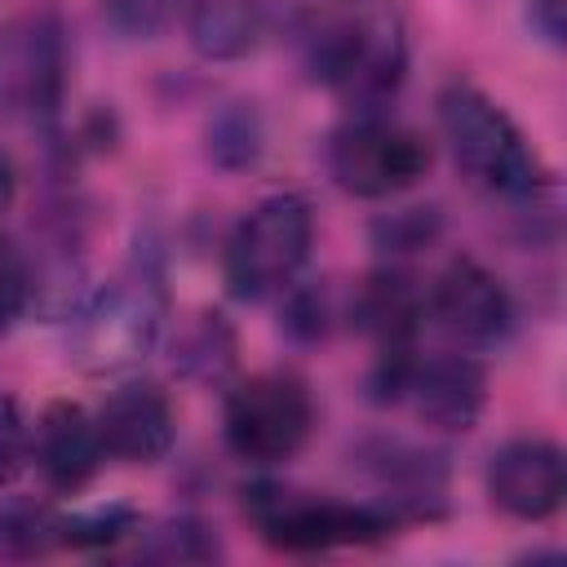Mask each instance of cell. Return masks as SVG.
Returning a JSON list of instances; mask_svg holds the SVG:
<instances>
[{"label":"cell","mask_w":567,"mask_h":567,"mask_svg":"<svg viewBox=\"0 0 567 567\" xmlns=\"http://www.w3.org/2000/svg\"><path fill=\"white\" fill-rule=\"evenodd\" d=\"M301 66L310 80L346 93L363 111L381 106L408 71V40L385 4L323 9L301 27Z\"/></svg>","instance_id":"cell-1"},{"label":"cell","mask_w":567,"mask_h":567,"mask_svg":"<svg viewBox=\"0 0 567 567\" xmlns=\"http://www.w3.org/2000/svg\"><path fill=\"white\" fill-rule=\"evenodd\" d=\"M439 128L456 168L501 199H536L549 186L540 155L527 146L518 124L474 84H447L439 93Z\"/></svg>","instance_id":"cell-2"},{"label":"cell","mask_w":567,"mask_h":567,"mask_svg":"<svg viewBox=\"0 0 567 567\" xmlns=\"http://www.w3.org/2000/svg\"><path fill=\"white\" fill-rule=\"evenodd\" d=\"M315 244V208L306 195L279 190L252 204L226 239V288L239 301H266L292 288Z\"/></svg>","instance_id":"cell-3"},{"label":"cell","mask_w":567,"mask_h":567,"mask_svg":"<svg viewBox=\"0 0 567 567\" xmlns=\"http://www.w3.org/2000/svg\"><path fill=\"white\" fill-rule=\"evenodd\" d=\"M244 509L266 545L284 554H319L341 545H372L394 532V509L354 505V501H328L288 492L275 483H257L244 492Z\"/></svg>","instance_id":"cell-4"},{"label":"cell","mask_w":567,"mask_h":567,"mask_svg":"<svg viewBox=\"0 0 567 567\" xmlns=\"http://www.w3.org/2000/svg\"><path fill=\"white\" fill-rule=\"evenodd\" d=\"M315 425V403L301 377L292 372H252L226 394L221 434L226 447L248 465L292 461Z\"/></svg>","instance_id":"cell-5"},{"label":"cell","mask_w":567,"mask_h":567,"mask_svg":"<svg viewBox=\"0 0 567 567\" xmlns=\"http://www.w3.org/2000/svg\"><path fill=\"white\" fill-rule=\"evenodd\" d=\"M66 93V31L53 9H22L0 22V115L49 124Z\"/></svg>","instance_id":"cell-6"},{"label":"cell","mask_w":567,"mask_h":567,"mask_svg":"<svg viewBox=\"0 0 567 567\" xmlns=\"http://www.w3.org/2000/svg\"><path fill=\"white\" fill-rule=\"evenodd\" d=\"M430 168V142L377 111L354 115L328 142V173L346 195L390 199L416 186Z\"/></svg>","instance_id":"cell-7"},{"label":"cell","mask_w":567,"mask_h":567,"mask_svg":"<svg viewBox=\"0 0 567 567\" xmlns=\"http://www.w3.org/2000/svg\"><path fill=\"white\" fill-rule=\"evenodd\" d=\"M159 319H164V297L155 275L128 270L84 306L75 328V354L89 372H120L146 359V350L159 337Z\"/></svg>","instance_id":"cell-8"},{"label":"cell","mask_w":567,"mask_h":567,"mask_svg":"<svg viewBox=\"0 0 567 567\" xmlns=\"http://www.w3.org/2000/svg\"><path fill=\"white\" fill-rule=\"evenodd\" d=\"M425 310L443 328V337H452L456 346H496L514 323L505 284L474 257H452L443 266Z\"/></svg>","instance_id":"cell-9"},{"label":"cell","mask_w":567,"mask_h":567,"mask_svg":"<svg viewBox=\"0 0 567 567\" xmlns=\"http://www.w3.org/2000/svg\"><path fill=\"white\" fill-rule=\"evenodd\" d=\"M487 496L501 514L518 523H540L558 514L567 496V461L549 439H509L487 461Z\"/></svg>","instance_id":"cell-10"},{"label":"cell","mask_w":567,"mask_h":567,"mask_svg":"<svg viewBox=\"0 0 567 567\" xmlns=\"http://www.w3.org/2000/svg\"><path fill=\"white\" fill-rule=\"evenodd\" d=\"M93 421H97L102 452L124 465H155L168 456V447L177 439L173 403L151 381H128V385L111 390Z\"/></svg>","instance_id":"cell-11"},{"label":"cell","mask_w":567,"mask_h":567,"mask_svg":"<svg viewBox=\"0 0 567 567\" xmlns=\"http://www.w3.org/2000/svg\"><path fill=\"white\" fill-rule=\"evenodd\" d=\"M403 399L412 412L443 430V434H465L478 425L483 403H487V372L470 354H434V359H412V372L403 381Z\"/></svg>","instance_id":"cell-12"},{"label":"cell","mask_w":567,"mask_h":567,"mask_svg":"<svg viewBox=\"0 0 567 567\" xmlns=\"http://www.w3.org/2000/svg\"><path fill=\"white\" fill-rule=\"evenodd\" d=\"M31 456L40 465L44 483L58 492L84 487L97 474V465L106 461L102 439H97V421L80 403H66V399H58L40 412V421L31 430Z\"/></svg>","instance_id":"cell-13"},{"label":"cell","mask_w":567,"mask_h":567,"mask_svg":"<svg viewBox=\"0 0 567 567\" xmlns=\"http://www.w3.org/2000/svg\"><path fill=\"white\" fill-rule=\"evenodd\" d=\"M350 319L381 350H412V337L425 319V297L403 270H377L354 288Z\"/></svg>","instance_id":"cell-14"},{"label":"cell","mask_w":567,"mask_h":567,"mask_svg":"<svg viewBox=\"0 0 567 567\" xmlns=\"http://www.w3.org/2000/svg\"><path fill=\"white\" fill-rule=\"evenodd\" d=\"M359 465L381 483V492H390L394 509H412V514H430V505L443 501L447 487V470L434 452H421L403 439H372L359 447Z\"/></svg>","instance_id":"cell-15"},{"label":"cell","mask_w":567,"mask_h":567,"mask_svg":"<svg viewBox=\"0 0 567 567\" xmlns=\"http://www.w3.org/2000/svg\"><path fill=\"white\" fill-rule=\"evenodd\" d=\"M186 35L208 62L248 58L266 35V0H190Z\"/></svg>","instance_id":"cell-16"},{"label":"cell","mask_w":567,"mask_h":567,"mask_svg":"<svg viewBox=\"0 0 567 567\" xmlns=\"http://www.w3.org/2000/svg\"><path fill=\"white\" fill-rule=\"evenodd\" d=\"M177 363H182V372H190L199 381L226 377L230 363H235V332H230V323L221 315H208V310L195 315L186 323V332L177 337Z\"/></svg>","instance_id":"cell-17"},{"label":"cell","mask_w":567,"mask_h":567,"mask_svg":"<svg viewBox=\"0 0 567 567\" xmlns=\"http://www.w3.org/2000/svg\"><path fill=\"white\" fill-rule=\"evenodd\" d=\"M261 142H266V133H261V120H257V111L248 102H235V106L217 111L213 124H208V159L217 168L235 173V168L257 164Z\"/></svg>","instance_id":"cell-18"},{"label":"cell","mask_w":567,"mask_h":567,"mask_svg":"<svg viewBox=\"0 0 567 567\" xmlns=\"http://www.w3.org/2000/svg\"><path fill=\"white\" fill-rule=\"evenodd\" d=\"M217 554H221V545L199 518H168L142 545V558H151V563H208Z\"/></svg>","instance_id":"cell-19"},{"label":"cell","mask_w":567,"mask_h":567,"mask_svg":"<svg viewBox=\"0 0 567 567\" xmlns=\"http://www.w3.org/2000/svg\"><path fill=\"white\" fill-rule=\"evenodd\" d=\"M182 0H102V18L124 40H155L173 18Z\"/></svg>","instance_id":"cell-20"},{"label":"cell","mask_w":567,"mask_h":567,"mask_svg":"<svg viewBox=\"0 0 567 567\" xmlns=\"http://www.w3.org/2000/svg\"><path fill=\"white\" fill-rule=\"evenodd\" d=\"M133 532V514L124 505H111V509H93V514H71V518H53V540L62 545H115L120 536Z\"/></svg>","instance_id":"cell-21"},{"label":"cell","mask_w":567,"mask_h":567,"mask_svg":"<svg viewBox=\"0 0 567 567\" xmlns=\"http://www.w3.org/2000/svg\"><path fill=\"white\" fill-rule=\"evenodd\" d=\"M31 292H35V279H31L22 248L9 235H0V332H9L27 315Z\"/></svg>","instance_id":"cell-22"},{"label":"cell","mask_w":567,"mask_h":567,"mask_svg":"<svg viewBox=\"0 0 567 567\" xmlns=\"http://www.w3.org/2000/svg\"><path fill=\"white\" fill-rule=\"evenodd\" d=\"M372 235L385 252H416L439 235V213L434 208H403V213H390L385 221H377Z\"/></svg>","instance_id":"cell-23"},{"label":"cell","mask_w":567,"mask_h":567,"mask_svg":"<svg viewBox=\"0 0 567 567\" xmlns=\"http://www.w3.org/2000/svg\"><path fill=\"white\" fill-rule=\"evenodd\" d=\"M31 465V425L18 399L0 394V487H9Z\"/></svg>","instance_id":"cell-24"},{"label":"cell","mask_w":567,"mask_h":567,"mask_svg":"<svg viewBox=\"0 0 567 567\" xmlns=\"http://www.w3.org/2000/svg\"><path fill=\"white\" fill-rule=\"evenodd\" d=\"M284 328H288L292 337H301V341L323 337V332H328V301H323V292H315V288L292 292L288 315H284Z\"/></svg>","instance_id":"cell-25"},{"label":"cell","mask_w":567,"mask_h":567,"mask_svg":"<svg viewBox=\"0 0 567 567\" xmlns=\"http://www.w3.org/2000/svg\"><path fill=\"white\" fill-rule=\"evenodd\" d=\"M527 18L554 49L567 40V0H527Z\"/></svg>","instance_id":"cell-26"},{"label":"cell","mask_w":567,"mask_h":567,"mask_svg":"<svg viewBox=\"0 0 567 567\" xmlns=\"http://www.w3.org/2000/svg\"><path fill=\"white\" fill-rule=\"evenodd\" d=\"M13 195H18V177H13V164H9V155L0 151V213L13 204Z\"/></svg>","instance_id":"cell-27"}]
</instances>
